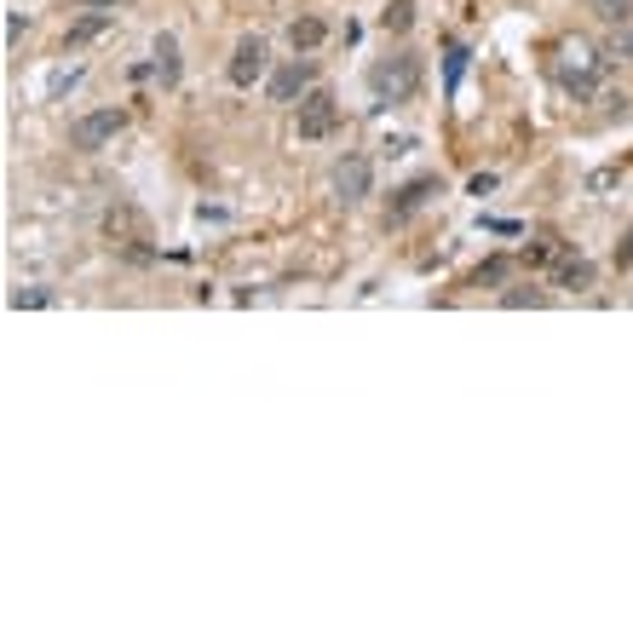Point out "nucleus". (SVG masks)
<instances>
[{
  "label": "nucleus",
  "mask_w": 633,
  "mask_h": 633,
  "mask_svg": "<svg viewBox=\"0 0 633 633\" xmlns=\"http://www.w3.org/2000/svg\"><path fill=\"white\" fill-rule=\"evenodd\" d=\"M98 231H104V242L116 248L121 259H133V265H156V236H150V219H144L133 202H110L104 208V219H98Z\"/></svg>",
  "instance_id": "nucleus-1"
},
{
  "label": "nucleus",
  "mask_w": 633,
  "mask_h": 633,
  "mask_svg": "<svg viewBox=\"0 0 633 633\" xmlns=\"http://www.w3.org/2000/svg\"><path fill=\"white\" fill-rule=\"evenodd\" d=\"M369 93H375V104H409V98L421 93V58L415 52L375 58L369 64Z\"/></svg>",
  "instance_id": "nucleus-2"
},
{
  "label": "nucleus",
  "mask_w": 633,
  "mask_h": 633,
  "mask_svg": "<svg viewBox=\"0 0 633 633\" xmlns=\"http://www.w3.org/2000/svg\"><path fill=\"white\" fill-rule=\"evenodd\" d=\"M294 133H300L305 144H323L340 133V98L329 93V87H311V93L294 104Z\"/></svg>",
  "instance_id": "nucleus-3"
},
{
  "label": "nucleus",
  "mask_w": 633,
  "mask_h": 633,
  "mask_svg": "<svg viewBox=\"0 0 633 633\" xmlns=\"http://www.w3.org/2000/svg\"><path fill=\"white\" fill-rule=\"evenodd\" d=\"M121 127H127V110H121V104L87 110V116H75V121H70V150H75V156H98V150L116 139Z\"/></svg>",
  "instance_id": "nucleus-4"
},
{
  "label": "nucleus",
  "mask_w": 633,
  "mask_h": 633,
  "mask_svg": "<svg viewBox=\"0 0 633 633\" xmlns=\"http://www.w3.org/2000/svg\"><path fill=\"white\" fill-rule=\"evenodd\" d=\"M271 75V47H265V35H242L225 58V81H231L236 93H254L259 81Z\"/></svg>",
  "instance_id": "nucleus-5"
},
{
  "label": "nucleus",
  "mask_w": 633,
  "mask_h": 633,
  "mask_svg": "<svg viewBox=\"0 0 633 633\" xmlns=\"http://www.w3.org/2000/svg\"><path fill=\"white\" fill-rule=\"evenodd\" d=\"M432 196H444V173H415V179H403V185L386 196V225H409Z\"/></svg>",
  "instance_id": "nucleus-6"
},
{
  "label": "nucleus",
  "mask_w": 633,
  "mask_h": 633,
  "mask_svg": "<svg viewBox=\"0 0 633 633\" xmlns=\"http://www.w3.org/2000/svg\"><path fill=\"white\" fill-rule=\"evenodd\" d=\"M311 87H317V64H311V52H294L282 70L265 75V98H271V104H300Z\"/></svg>",
  "instance_id": "nucleus-7"
},
{
  "label": "nucleus",
  "mask_w": 633,
  "mask_h": 633,
  "mask_svg": "<svg viewBox=\"0 0 633 633\" xmlns=\"http://www.w3.org/2000/svg\"><path fill=\"white\" fill-rule=\"evenodd\" d=\"M369 190H375V162H369L363 150H346V156L334 162V196H340V208L369 202Z\"/></svg>",
  "instance_id": "nucleus-8"
},
{
  "label": "nucleus",
  "mask_w": 633,
  "mask_h": 633,
  "mask_svg": "<svg viewBox=\"0 0 633 633\" xmlns=\"http://www.w3.org/2000/svg\"><path fill=\"white\" fill-rule=\"evenodd\" d=\"M110 29H116V12H87V18H75V24L64 29V52L93 47L98 35H110Z\"/></svg>",
  "instance_id": "nucleus-9"
},
{
  "label": "nucleus",
  "mask_w": 633,
  "mask_h": 633,
  "mask_svg": "<svg viewBox=\"0 0 633 633\" xmlns=\"http://www.w3.org/2000/svg\"><path fill=\"white\" fill-rule=\"evenodd\" d=\"M570 248H576V242H564V236H536V242L518 254V265H530V271H553Z\"/></svg>",
  "instance_id": "nucleus-10"
},
{
  "label": "nucleus",
  "mask_w": 633,
  "mask_h": 633,
  "mask_svg": "<svg viewBox=\"0 0 633 633\" xmlns=\"http://www.w3.org/2000/svg\"><path fill=\"white\" fill-rule=\"evenodd\" d=\"M150 70H156V81H162L167 93L185 81V64H179V41H173V35H156V64H150Z\"/></svg>",
  "instance_id": "nucleus-11"
},
{
  "label": "nucleus",
  "mask_w": 633,
  "mask_h": 633,
  "mask_svg": "<svg viewBox=\"0 0 633 633\" xmlns=\"http://www.w3.org/2000/svg\"><path fill=\"white\" fill-rule=\"evenodd\" d=\"M323 41H329V24H323L317 12H305V18L288 24V47H294V52H317Z\"/></svg>",
  "instance_id": "nucleus-12"
},
{
  "label": "nucleus",
  "mask_w": 633,
  "mask_h": 633,
  "mask_svg": "<svg viewBox=\"0 0 633 633\" xmlns=\"http://www.w3.org/2000/svg\"><path fill=\"white\" fill-rule=\"evenodd\" d=\"M553 282H559V288H576V294H582V288H593V259H582L576 248H570V254L553 265Z\"/></svg>",
  "instance_id": "nucleus-13"
},
{
  "label": "nucleus",
  "mask_w": 633,
  "mask_h": 633,
  "mask_svg": "<svg viewBox=\"0 0 633 633\" xmlns=\"http://www.w3.org/2000/svg\"><path fill=\"white\" fill-rule=\"evenodd\" d=\"M467 58H472V52L461 47L455 35H444V98L461 93V81H467Z\"/></svg>",
  "instance_id": "nucleus-14"
},
{
  "label": "nucleus",
  "mask_w": 633,
  "mask_h": 633,
  "mask_svg": "<svg viewBox=\"0 0 633 633\" xmlns=\"http://www.w3.org/2000/svg\"><path fill=\"white\" fill-rule=\"evenodd\" d=\"M415 12H421L415 0H392V6L380 12V29H386V35H409V29H415Z\"/></svg>",
  "instance_id": "nucleus-15"
},
{
  "label": "nucleus",
  "mask_w": 633,
  "mask_h": 633,
  "mask_svg": "<svg viewBox=\"0 0 633 633\" xmlns=\"http://www.w3.org/2000/svg\"><path fill=\"white\" fill-rule=\"evenodd\" d=\"M587 12H593V18H599L605 29L633 24V0H587Z\"/></svg>",
  "instance_id": "nucleus-16"
},
{
  "label": "nucleus",
  "mask_w": 633,
  "mask_h": 633,
  "mask_svg": "<svg viewBox=\"0 0 633 633\" xmlns=\"http://www.w3.org/2000/svg\"><path fill=\"white\" fill-rule=\"evenodd\" d=\"M513 277V259H484V265H478V271H472V288H501V282Z\"/></svg>",
  "instance_id": "nucleus-17"
},
{
  "label": "nucleus",
  "mask_w": 633,
  "mask_h": 633,
  "mask_svg": "<svg viewBox=\"0 0 633 633\" xmlns=\"http://www.w3.org/2000/svg\"><path fill=\"white\" fill-rule=\"evenodd\" d=\"M605 58H610V64H633V24L610 29V41H605Z\"/></svg>",
  "instance_id": "nucleus-18"
},
{
  "label": "nucleus",
  "mask_w": 633,
  "mask_h": 633,
  "mask_svg": "<svg viewBox=\"0 0 633 633\" xmlns=\"http://www.w3.org/2000/svg\"><path fill=\"white\" fill-rule=\"evenodd\" d=\"M52 300H58L52 288H18V294H12V311H24V305H52Z\"/></svg>",
  "instance_id": "nucleus-19"
},
{
  "label": "nucleus",
  "mask_w": 633,
  "mask_h": 633,
  "mask_svg": "<svg viewBox=\"0 0 633 633\" xmlns=\"http://www.w3.org/2000/svg\"><path fill=\"white\" fill-rule=\"evenodd\" d=\"M501 305H547V294H541V288H507Z\"/></svg>",
  "instance_id": "nucleus-20"
},
{
  "label": "nucleus",
  "mask_w": 633,
  "mask_h": 633,
  "mask_svg": "<svg viewBox=\"0 0 633 633\" xmlns=\"http://www.w3.org/2000/svg\"><path fill=\"white\" fill-rule=\"evenodd\" d=\"M472 196H490V190H495V173H472Z\"/></svg>",
  "instance_id": "nucleus-21"
},
{
  "label": "nucleus",
  "mask_w": 633,
  "mask_h": 633,
  "mask_svg": "<svg viewBox=\"0 0 633 633\" xmlns=\"http://www.w3.org/2000/svg\"><path fill=\"white\" fill-rule=\"evenodd\" d=\"M616 265H622V271L633 265V236H622V248H616Z\"/></svg>",
  "instance_id": "nucleus-22"
}]
</instances>
